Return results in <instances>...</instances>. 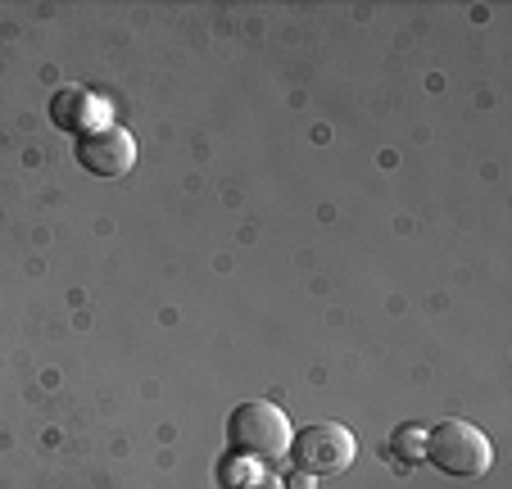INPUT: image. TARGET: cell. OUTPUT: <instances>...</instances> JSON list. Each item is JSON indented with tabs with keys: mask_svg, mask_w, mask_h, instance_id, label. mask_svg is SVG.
Here are the masks:
<instances>
[{
	"mask_svg": "<svg viewBox=\"0 0 512 489\" xmlns=\"http://www.w3.org/2000/svg\"><path fill=\"white\" fill-rule=\"evenodd\" d=\"M422 458L454 480H476L494 467V449H490V440H485V431L463 422V417H449V422L431 426L426 444H422Z\"/></svg>",
	"mask_w": 512,
	"mask_h": 489,
	"instance_id": "obj_2",
	"label": "cell"
},
{
	"mask_svg": "<svg viewBox=\"0 0 512 489\" xmlns=\"http://www.w3.org/2000/svg\"><path fill=\"white\" fill-rule=\"evenodd\" d=\"M286 489H309V476H290Z\"/></svg>",
	"mask_w": 512,
	"mask_h": 489,
	"instance_id": "obj_8",
	"label": "cell"
},
{
	"mask_svg": "<svg viewBox=\"0 0 512 489\" xmlns=\"http://www.w3.org/2000/svg\"><path fill=\"white\" fill-rule=\"evenodd\" d=\"M286 458L295 462L300 476H340L358 458V440L349 435V426L318 422V426H304V431L290 435Z\"/></svg>",
	"mask_w": 512,
	"mask_h": 489,
	"instance_id": "obj_3",
	"label": "cell"
},
{
	"mask_svg": "<svg viewBox=\"0 0 512 489\" xmlns=\"http://www.w3.org/2000/svg\"><path fill=\"white\" fill-rule=\"evenodd\" d=\"M290 435H295V426L277 403L250 399L227 417V453L236 462H281L290 449Z\"/></svg>",
	"mask_w": 512,
	"mask_h": 489,
	"instance_id": "obj_1",
	"label": "cell"
},
{
	"mask_svg": "<svg viewBox=\"0 0 512 489\" xmlns=\"http://www.w3.org/2000/svg\"><path fill=\"white\" fill-rule=\"evenodd\" d=\"M73 159H78L82 173L91 177H127L136 163V136L127 132V127L118 123H100L91 127V132H82L78 141H73Z\"/></svg>",
	"mask_w": 512,
	"mask_h": 489,
	"instance_id": "obj_4",
	"label": "cell"
},
{
	"mask_svg": "<svg viewBox=\"0 0 512 489\" xmlns=\"http://www.w3.org/2000/svg\"><path fill=\"white\" fill-rule=\"evenodd\" d=\"M236 489H286V480H281V476H268V471H263V476L241 480V485H236Z\"/></svg>",
	"mask_w": 512,
	"mask_h": 489,
	"instance_id": "obj_7",
	"label": "cell"
},
{
	"mask_svg": "<svg viewBox=\"0 0 512 489\" xmlns=\"http://www.w3.org/2000/svg\"><path fill=\"white\" fill-rule=\"evenodd\" d=\"M422 444H426L422 426H399V431L390 435V453H395V462H404V467L422 458Z\"/></svg>",
	"mask_w": 512,
	"mask_h": 489,
	"instance_id": "obj_6",
	"label": "cell"
},
{
	"mask_svg": "<svg viewBox=\"0 0 512 489\" xmlns=\"http://www.w3.org/2000/svg\"><path fill=\"white\" fill-rule=\"evenodd\" d=\"M50 123H55L59 132H73V136L91 132V127H100L96 100H91L82 87H59L55 96H50Z\"/></svg>",
	"mask_w": 512,
	"mask_h": 489,
	"instance_id": "obj_5",
	"label": "cell"
}]
</instances>
